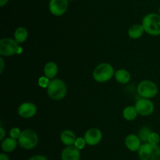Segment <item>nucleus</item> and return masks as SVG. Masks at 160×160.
<instances>
[{
    "mask_svg": "<svg viewBox=\"0 0 160 160\" xmlns=\"http://www.w3.org/2000/svg\"><path fill=\"white\" fill-rule=\"evenodd\" d=\"M17 144H18V142L16 141V139L12 137H7L2 141V149L5 152H12V151L15 150V148L17 146Z\"/></svg>",
    "mask_w": 160,
    "mask_h": 160,
    "instance_id": "obj_17",
    "label": "nucleus"
},
{
    "mask_svg": "<svg viewBox=\"0 0 160 160\" xmlns=\"http://www.w3.org/2000/svg\"><path fill=\"white\" fill-rule=\"evenodd\" d=\"M28 160H48L46 157L43 156V155H34V156L28 158Z\"/></svg>",
    "mask_w": 160,
    "mask_h": 160,
    "instance_id": "obj_26",
    "label": "nucleus"
},
{
    "mask_svg": "<svg viewBox=\"0 0 160 160\" xmlns=\"http://www.w3.org/2000/svg\"><path fill=\"white\" fill-rule=\"evenodd\" d=\"M21 47L19 43L11 38H4L0 40V54L2 56H10L20 53Z\"/></svg>",
    "mask_w": 160,
    "mask_h": 160,
    "instance_id": "obj_6",
    "label": "nucleus"
},
{
    "mask_svg": "<svg viewBox=\"0 0 160 160\" xmlns=\"http://www.w3.org/2000/svg\"><path fill=\"white\" fill-rule=\"evenodd\" d=\"M138 115V111L135 107L128 106L123 109V116L125 119L128 121H132L136 119Z\"/></svg>",
    "mask_w": 160,
    "mask_h": 160,
    "instance_id": "obj_20",
    "label": "nucleus"
},
{
    "mask_svg": "<svg viewBox=\"0 0 160 160\" xmlns=\"http://www.w3.org/2000/svg\"><path fill=\"white\" fill-rule=\"evenodd\" d=\"M142 26L145 32L153 36L160 35V15L149 13L145 16L142 20Z\"/></svg>",
    "mask_w": 160,
    "mask_h": 160,
    "instance_id": "obj_2",
    "label": "nucleus"
},
{
    "mask_svg": "<svg viewBox=\"0 0 160 160\" xmlns=\"http://www.w3.org/2000/svg\"><path fill=\"white\" fill-rule=\"evenodd\" d=\"M0 160H9V157L4 153H1L0 154Z\"/></svg>",
    "mask_w": 160,
    "mask_h": 160,
    "instance_id": "obj_28",
    "label": "nucleus"
},
{
    "mask_svg": "<svg viewBox=\"0 0 160 160\" xmlns=\"http://www.w3.org/2000/svg\"><path fill=\"white\" fill-rule=\"evenodd\" d=\"M8 1H9V0H0V6L2 7V6H4L5 5L8 3Z\"/></svg>",
    "mask_w": 160,
    "mask_h": 160,
    "instance_id": "obj_30",
    "label": "nucleus"
},
{
    "mask_svg": "<svg viewBox=\"0 0 160 160\" xmlns=\"http://www.w3.org/2000/svg\"><path fill=\"white\" fill-rule=\"evenodd\" d=\"M37 113V107L35 104L30 102L21 104L18 108V114L24 119H30L35 115Z\"/></svg>",
    "mask_w": 160,
    "mask_h": 160,
    "instance_id": "obj_11",
    "label": "nucleus"
},
{
    "mask_svg": "<svg viewBox=\"0 0 160 160\" xmlns=\"http://www.w3.org/2000/svg\"><path fill=\"white\" fill-rule=\"evenodd\" d=\"M151 133V130L148 127L144 126L142 128H141L140 130H139L138 137L140 138V140L142 141L147 143L148 141V138H149V136Z\"/></svg>",
    "mask_w": 160,
    "mask_h": 160,
    "instance_id": "obj_21",
    "label": "nucleus"
},
{
    "mask_svg": "<svg viewBox=\"0 0 160 160\" xmlns=\"http://www.w3.org/2000/svg\"><path fill=\"white\" fill-rule=\"evenodd\" d=\"M160 141V137H159V135L156 133H152L150 134L149 138H148V143L150 144H159Z\"/></svg>",
    "mask_w": 160,
    "mask_h": 160,
    "instance_id": "obj_23",
    "label": "nucleus"
},
{
    "mask_svg": "<svg viewBox=\"0 0 160 160\" xmlns=\"http://www.w3.org/2000/svg\"><path fill=\"white\" fill-rule=\"evenodd\" d=\"M102 138V133L101 130L97 128H92L87 130L84 134V139H85L87 144L91 146H94L100 143Z\"/></svg>",
    "mask_w": 160,
    "mask_h": 160,
    "instance_id": "obj_10",
    "label": "nucleus"
},
{
    "mask_svg": "<svg viewBox=\"0 0 160 160\" xmlns=\"http://www.w3.org/2000/svg\"><path fill=\"white\" fill-rule=\"evenodd\" d=\"M80 158H81L80 150L73 145L67 146L62 150L61 154L62 160H80Z\"/></svg>",
    "mask_w": 160,
    "mask_h": 160,
    "instance_id": "obj_12",
    "label": "nucleus"
},
{
    "mask_svg": "<svg viewBox=\"0 0 160 160\" xmlns=\"http://www.w3.org/2000/svg\"><path fill=\"white\" fill-rule=\"evenodd\" d=\"M114 75L113 67L108 63L98 64L93 72V78L98 83H105L112 78Z\"/></svg>",
    "mask_w": 160,
    "mask_h": 160,
    "instance_id": "obj_4",
    "label": "nucleus"
},
{
    "mask_svg": "<svg viewBox=\"0 0 160 160\" xmlns=\"http://www.w3.org/2000/svg\"><path fill=\"white\" fill-rule=\"evenodd\" d=\"M135 108L138 114L143 116L150 115L154 111V104L147 98H141L136 102Z\"/></svg>",
    "mask_w": 160,
    "mask_h": 160,
    "instance_id": "obj_8",
    "label": "nucleus"
},
{
    "mask_svg": "<svg viewBox=\"0 0 160 160\" xmlns=\"http://www.w3.org/2000/svg\"><path fill=\"white\" fill-rule=\"evenodd\" d=\"M48 8L53 15L62 16L68 9V0H50Z\"/></svg>",
    "mask_w": 160,
    "mask_h": 160,
    "instance_id": "obj_9",
    "label": "nucleus"
},
{
    "mask_svg": "<svg viewBox=\"0 0 160 160\" xmlns=\"http://www.w3.org/2000/svg\"><path fill=\"white\" fill-rule=\"evenodd\" d=\"M144 31L145 30H144L142 24H134L128 30V35L131 39H138L142 37Z\"/></svg>",
    "mask_w": 160,
    "mask_h": 160,
    "instance_id": "obj_16",
    "label": "nucleus"
},
{
    "mask_svg": "<svg viewBox=\"0 0 160 160\" xmlns=\"http://www.w3.org/2000/svg\"><path fill=\"white\" fill-rule=\"evenodd\" d=\"M115 78L121 84H126L131 80V74L124 69H120L116 72Z\"/></svg>",
    "mask_w": 160,
    "mask_h": 160,
    "instance_id": "obj_18",
    "label": "nucleus"
},
{
    "mask_svg": "<svg viewBox=\"0 0 160 160\" xmlns=\"http://www.w3.org/2000/svg\"><path fill=\"white\" fill-rule=\"evenodd\" d=\"M159 14H160V8H159Z\"/></svg>",
    "mask_w": 160,
    "mask_h": 160,
    "instance_id": "obj_31",
    "label": "nucleus"
},
{
    "mask_svg": "<svg viewBox=\"0 0 160 160\" xmlns=\"http://www.w3.org/2000/svg\"><path fill=\"white\" fill-rule=\"evenodd\" d=\"M70 1H73V0H70Z\"/></svg>",
    "mask_w": 160,
    "mask_h": 160,
    "instance_id": "obj_32",
    "label": "nucleus"
},
{
    "mask_svg": "<svg viewBox=\"0 0 160 160\" xmlns=\"http://www.w3.org/2000/svg\"><path fill=\"white\" fill-rule=\"evenodd\" d=\"M58 72V66L55 62L50 61L45 64L44 67V73L45 75L49 79H52L56 77Z\"/></svg>",
    "mask_w": 160,
    "mask_h": 160,
    "instance_id": "obj_15",
    "label": "nucleus"
},
{
    "mask_svg": "<svg viewBox=\"0 0 160 160\" xmlns=\"http://www.w3.org/2000/svg\"><path fill=\"white\" fill-rule=\"evenodd\" d=\"M0 133H1V135H0V140L3 141V139L5 137V135H6V132H5V130L2 127H0Z\"/></svg>",
    "mask_w": 160,
    "mask_h": 160,
    "instance_id": "obj_27",
    "label": "nucleus"
},
{
    "mask_svg": "<svg viewBox=\"0 0 160 160\" xmlns=\"http://www.w3.org/2000/svg\"><path fill=\"white\" fill-rule=\"evenodd\" d=\"M60 140L65 145L71 146L74 144L77 137L75 133L72 130H66L61 133Z\"/></svg>",
    "mask_w": 160,
    "mask_h": 160,
    "instance_id": "obj_14",
    "label": "nucleus"
},
{
    "mask_svg": "<svg viewBox=\"0 0 160 160\" xmlns=\"http://www.w3.org/2000/svg\"><path fill=\"white\" fill-rule=\"evenodd\" d=\"M20 134H21V131L19 128L17 127H13L9 131V135H10V137L14 138V139H18L20 137Z\"/></svg>",
    "mask_w": 160,
    "mask_h": 160,
    "instance_id": "obj_25",
    "label": "nucleus"
},
{
    "mask_svg": "<svg viewBox=\"0 0 160 160\" xmlns=\"http://www.w3.org/2000/svg\"><path fill=\"white\" fill-rule=\"evenodd\" d=\"M48 97L54 100H60L67 94V86L62 80L54 78L51 80L47 87Z\"/></svg>",
    "mask_w": 160,
    "mask_h": 160,
    "instance_id": "obj_1",
    "label": "nucleus"
},
{
    "mask_svg": "<svg viewBox=\"0 0 160 160\" xmlns=\"http://www.w3.org/2000/svg\"><path fill=\"white\" fill-rule=\"evenodd\" d=\"M18 143L21 147L30 150L36 147L38 143V136L35 131L28 129L21 132V134L18 138Z\"/></svg>",
    "mask_w": 160,
    "mask_h": 160,
    "instance_id": "obj_5",
    "label": "nucleus"
},
{
    "mask_svg": "<svg viewBox=\"0 0 160 160\" xmlns=\"http://www.w3.org/2000/svg\"><path fill=\"white\" fill-rule=\"evenodd\" d=\"M138 93L142 98H152L158 93V86L150 80H144L138 86Z\"/></svg>",
    "mask_w": 160,
    "mask_h": 160,
    "instance_id": "obj_7",
    "label": "nucleus"
},
{
    "mask_svg": "<svg viewBox=\"0 0 160 160\" xmlns=\"http://www.w3.org/2000/svg\"><path fill=\"white\" fill-rule=\"evenodd\" d=\"M140 160H160V147L158 144L144 143L138 150Z\"/></svg>",
    "mask_w": 160,
    "mask_h": 160,
    "instance_id": "obj_3",
    "label": "nucleus"
},
{
    "mask_svg": "<svg viewBox=\"0 0 160 160\" xmlns=\"http://www.w3.org/2000/svg\"><path fill=\"white\" fill-rule=\"evenodd\" d=\"M127 147L131 152H137L141 147V140L137 135L130 134L125 139Z\"/></svg>",
    "mask_w": 160,
    "mask_h": 160,
    "instance_id": "obj_13",
    "label": "nucleus"
},
{
    "mask_svg": "<svg viewBox=\"0 0 160 160\" xmlns=\"http://www.w3.org/2000/svg\"><path fill=\"white\" fill-rule=\"evenodd\" d=\"M0 64H1V69H0V72L2 73L3 69H4V61H3L2 57L0 58Z\"/></svg>",
    "mask_w": 160,
    "mask_h": 160,
    "instance_id": "obj_29",
    "label": "nucleus"
},
{
    "mask_svg": "<svg viewBox=\"0 0 160 160\" xmlns=\"http://www.w3.org/2000/svg\"><path fill=\"white\" fill-rule=\"evenodd\" d=\"M50 80L49 78H47L46 76H42L40 77L38 79V85L42 88H47L49 85Z\"/></svg>",
    "mask_w": 160,
    "mask_h": 160,
    "instance_id": "obj_24",
    "label": "nucleus"
},
{
    "mask_svg": "<svg viewBox=\"0 0 160 160\" xmlns=\"http://www.w3.org/2000/svg\"><path fill=\"white\" fill-rule=\"evenodd\" d=\"M86 141L85 139L82 137H78L77 138V140L75 141V143H74V146L77 147L78 149H79V150H81V149L84 148V147H85L86 145Z\"/></svg>",
    "mask_w": 160,
    "mask_h": 160,
    "instance_id": "obj_22",
    "label": "nucleus"
},
{
    "mask_svg": "<svg viewBox=\"0 0 160 160\" xmlns=\"http://www.w3.org/2000/svg\"><path fill=\"white\" fill-rule=\"evenodd\" d=\"M28 36V32L27 29L23 27H20V28H17L14 32V38L15 40L17 41L18 43H23L27 40Z\"/></svg>",
    "mask_w": 160,
    "mask_h": 160,
    "instance_id": "obj_19",
    "label": "nucleus"
}]
</instances>
